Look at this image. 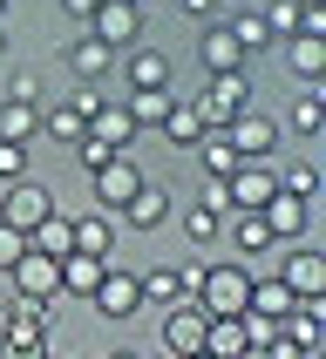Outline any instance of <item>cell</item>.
<instances>
[{
  "label": "cell",
  "mask_w": 326,
  "mask_h": 359,
  "mask_svg": "<svg viewBox=\"0 0 326 359\" xmlns=\"http://www.w3.org/2000/svg\"><path fill=\"white\" fill-rule=\"evenodd\" d=\"M14 299L55 305V299H61V264L41 258V251H20V264H14Z\"/></svg>",
  "instance_id": "cell-6"
},
{
  "label": "cell",
  "mask_w": 326,
  "mask_h": 359,
  "mask_svg": "<svg viewBox=\"0 0 326 359\" xmlns=\"http://www.w3.org/2000/svg\"><path fill=\"white\" fill-rule=\"evenodd\" d=\"M163 217H170V197H163V190H150V183L122 203V224H129V231H163Z\"/></svg>",
  "instance_id": "cell-17"
},
{
  "label": "cell",
  "mask_w": 326,
  "mask_h": 359,
  "mask_svg": "<svg viewBox=\"0 0 326 359\" xmlns=\"http://www.w3.org/2000/svg\"><path fill=\"white\" fill-rule=\"evenodd\" d=\"M89 136L109 142L116 156H129V136H136V122H129V109H122V102H102L96 116H89Z\"/></svg>",
  "instance_id": "cell-15"
},
{
  "label": "cell",
  "mask_w": 326,
  "mask_h": 359,
  "mask_svg": "<svg viewBox=\"0 0 326 359\" xmlns=\"http://www.w3.org/2000/svg\"><path fill=\"white\" fill-rule=\"evenodd\" d=\"M224 142L238 149V163H272V149H279V122H272V116H252V109H244V116L224 129Z\"/></svg>",
  "instance_id": "cell-7"
},
{
  "label": "cell",
  "mask_w": 326,
  "mask_h": 359,
  "mask_svg": "<svg viewBox=\"0 0 326 359\" xmlns=\"http://www.w3.org/2000/svg\"><path fill=\"white\" fill-rule=\"evenodd\" d=\"M102 312V319H129L143 305V292H136V271H102V285H96V299H89Z\"/></svg>",
  "instance_id": "cell-12"
},
{
  "label": "cell",
  "mask_w": 326,
  "mask_h": 359,
  "mask_svg": "<svg viewBox=\"0 0 326 359\" xmlns=\"http://www.w3.org/2000/svg\"><path fill=\"white\" fill-rule=\"evenodd\" d=\"M129 88H170V55L136 48V55H129Z\"/></svg>",
  "instance_id": "cell-27"
},
{
  "label": "cell",
  "mask_w": 326,
  "mask_h": 359,
  "mask_svg": "<svg viewBox=\"0 0 326 359\" xmlns=\"http://www.w3.org/2000/svg\"><path fill=\"white\" fill-rule=\"evenodd\" d=\"M218 217H224L218 203H190V210H183V231H190V244H211V238H218Z\"/></svg>",
  "instance_id": "cell-33"
},
{
  "label": "cell",
  "mask_w": 326,
  "mask_h": 359,
  "mask_svg": "<svg viewBox=\"0 0 326 359\" xmlns=\"http://www.w3.org/2000/svg\"><path fill=\"white\" fill-rule=\"evenodd\" d=\"M109 359H143V353H129V346H122V353H109Z\"/></svg>",
  "instance_id": "cell-44"
},
{
  "label": "cell",
  "mask_w": 326,
  "mask_h": 359,
  "mask_svg": "<svg viewBox=\"0 0 326 359\" xmlns=\"http://www.w3.org/2000/svg\"><path fill=\"white\" fill-rule=\"evenodd\" d=\"M292 292H285L279 278H252V299H244V312H265V319H285V312H292Z\"/></svg>",
  "instance_id": "cell-26"
},
{
  "label": "cell",
  "mask_w": 326,
  "mask_h": 359,
  "mask_svg": "<svg viewBox=\"0 0 326 359\" xmlns=\"http://www.w3.org/2000/svg\"><path fill=\"white\" fill-rule=\"evenodd\" d=\"M0 55H7V27H0Z\"/></svg>",
  "instance_id": "cell-45"
},
{
  "label": "cell",
  "mask_w": 326,
  "mask_h": 359,
  "mask_svg": "<svg viewBox=\"0 0 326 359\" xmlns=\"http://www.w3.org/2000/svg\"><path fill=\"white\" fill-rule=\"evenodd\" d=\"M7 102H34V109H41V81L34 75H14V81H7Z\"/></svg>",
  "instance_id": "cell-41"
},
{
  "label": "cell",
  "mask_w": 326,
  "mask_h": 359,
  "mask_svg": "<svg viewBox=\"0 0 326 359\" xmlns=\"http://www.w3.org/2000/svg\"><path fill=\"white\" fill-rule=\"evenodd\" d=\"M259 217H265V231H272L279 244H292V238H306V217H313V210H306V197H285V190H272V203H265Z\"/></svg>",
  "instance_id": "cell-14"
},
{
  "label": "cell",
  "mask_w": 326,
  "mask_h": 359,
  "mask_svg": "<svg viewBox=\"0 0 326 359\" xmlns=\"http://www.w3.org/2000/svg\"><path fill=\"white\" fill-rule=\"evenodd\" d=\"M244 299H252V278H244L238 264H204V278H197V312L204 319H238Z\"/></svg>",
  "instance_id": "cell-2"
},
{
  "label": "cell",
  "mask_w": 326,
  "mask_h": 359,
  "mask_svg": "<svg viewBox=\"0 0 326 359\" xmlns=\"http://www.w3.org/2000/svg\"><path fill=\"white\" fill-rule=\"evenodd\" d=\"M68 231H75V251H89V258H109V251H116V224H109V210H96V217H68Z\"/></svg>",
  "instance_id": "cell-18"
},
{
  "label": "cell",
  "mask_w": 326,
  "mask_h": 359,
  "mask_svg": "<svg viewBox=\"0 0 326 359\" xmlns=\"http://www.w3.org/2000/svg\"><path fill=\"white\" fill-rule=\"evenodd\" d=\"M170 102H177L170 88H136V95L122 102V109H129V122H136V129H143V122H157V129H163V116H170Z\"/></svg>",
  "instance_id": "cell-30"
},
{
  "label": "cell",
  "mask_w": 326,
  "mask_h": 359,
  "mask_svg": "<svg viewBox=\"0 0 326 359\" xmlns=\"http://www.w3.org/2000/svg\"><path fill=\"white\" fill-rule=\"evenodd\" d=\"M279 285H285L299 305L326 299V258H320V251H292V258H285V271H279Z\"/></svg>",
  "instance_id": "cell-11"
},
{
  "label": "cell",
  "mask_w": 326,
  "mask_h": 359,
  "mask_svg": "<svg viewBox=\"0 0 326 359\" xmlns=\"http://www.w3.org/2000/svg\"><path fill=\"white\" fill-rule=\"evenodd\" d=\"M183 14H218V0H177Z\"/></svg>",
  "instance_id": "cell-43"
},
{
  "label": "cell",
  "mask_w": 326,
  "mask_h": 359,
  "mask_svg": "<svg viewBox=\"0 0 326 359\" xmlns=\"http://www.w3.org/2000/svg\"><path fill=\"white\" fill-rule=\"evenodd\" d=\"M231 238H238V251H272V244H279L272 231H265V217H238V224H231Z\"/></svg>",
  "instance_id": "cell-35"
},
{
  "label": "cell",
  "mask_w": 326,
  "mask_h": 359,
  "mask_svg": "<svg viewBox=\"0 0 326 359\" xmlns=\"http://www.w3.org/2000/svg\"><path fill=\"white\" fill-rule=\"evenodd\" d=\"M102 271H109V258H89V251H68V258H61V292H75V299H96Z\"/></svg>",
  "instance_id": "cell-16"
},
{
  "label": "cell",
  "mask_w": 326,
  "mask_h": 359,
  "mask_svg": "<svg viewBox=\"0 0 326 359\" xmlns=\"http://www.w3.org/2000/svg\"><path fill=\"white\" fill-rule=\"evenodd\" d=\"M27 177V142H0V183Z\"/></svg>",
  "instance_id": "cell-37"
},
{
  "label": "cell",
  "mask_w": 326,
  "mask_h": 359,
  "mask_svg": "<svg viewBox=\"0 0 326 359\" xmlns=\"http://www.w3.org/2000/svg\"><path fill=\"white\" fill-rule=\"evenodd\" d=\"M48 319H55V305L14 299L0 319V359H48Z\"/></svg>",
  "instance_id": "cell-1"
},
{
  "label": "cell",
  "mask_w": 326,
  "mask_h": 359,
  "mask_svg": "<svg viewBox=\"0 0 326 359\" xmlns=\"http://www.w3.org/2000/svg\"><path fill=\"white\" fill-rule=\"evenodd\" d=\"M244 102H252V81H244V68H231V75L204 81V95L190 102V109L204 116V129H231V122L244 116Z\"/></svg>",
  "instance_id": "cell-3"
},
{
  "label": "cell",
  "mask_w": 326,
  "mask_h": 359,
  "mask_svg": "<svg viewBox=\"0 0 326 359\" xmlns=\"http://www.w3.org/2000/svg\"><path fill=\"white\" fill-rule=\"evenodd\" d=\"M55 217V190L34 177H14L7 190H0V224H14V231H34V224Z\"/></svg>",
  "instance_id": "cell-5"
},
{
  "label": "cell",
  "mask_w": 326,
  "mask_h": 359,
  "mask_svg": "<svg viewBox=\"0 0 326 359\" xmlns=\"http://www.w3.org/2000/svg\"><path fill=\"white\" fill-rule=\"evenodd\" d=\"M265 27H272V34H299V0H272V14H265Z\"/></svg>",
  "instance_id": "cell-36"
},
{
  "label": "cell",
  "mask_w": 326,
  "mask_h": 359,
  "mask_svg": "<svg viewBox=\"0 0 326 359\" xmlns=\"http://www.w3.org/2000/svg\"><path fill=\"white\" fill-rule=\"evenodd\" d=\"M197 163H204V177H211V183H224L231 170H238V149L224 142V129H204V136H197Z\"/></svg>",
  "instance_id": "cell-22"
},
{
  "label": "cell",
  "mask_w": 326,
  "mask_h": 359,
  "mask_svg": "<svg viewBox=\"0 0 326 359\" xmlns=\"http://www.w3.org/2000/svg\"><path fill=\"white\" fill-rule=\"evenodd\" d=\"M197 61H204V75H231V68H244V48L231 41L224 20H211V27L197 34Z\"/></svg>",
  "instance_id": "cell-13"
},
{
  "label": "cell",
  "mask_w": 326,
  "mask_h": 359,
  "mask_svg": "<svg viewBox=\"0 0 326 359\" xmlns=\"http://www.w3.org/2000/svg\"><path fill=\"white\" fill-rule=\"evenodd\" d=\"M27 251H41V258H68V251H75V231H68V217H61V210H55V217H48V224H34V231H27Z\"/></svg>",
  "instance_id": "cell-21"
},
{
  "label": "cell",
  "mask_w": 326,
  "mask_h": 359,
  "mask_svg": "<svg viewBox=\"0 0 326 359\" xmlns=\"http://www.w3.org/2000/svg\"><path fill=\"white\" fill-rule=\"evenodd\" d=\"M163 136L177 142V149H197V136H204V116L190 109V102H170V116H163Z\"/></svg>",
  "instance_id": "cell-29"
},
{
  "label": "cell",
  "mask_w": 326,
  "mask_h": 359,
  "mask_svg": "<svg viewBox=\"0 0 326 359\" xmlns=\"http://www.w3.org/2000/svg\"><path fill=\"white\" fill-rule=\"evenodd\" d=\"M299 34L326 41V7H320V0H313V7H299Z\"/></svg>",
  "instance_id": "cell-40"
},
{
  "label": "cell",
  "mask_w": 326,
  "mask_h": 359,
  "mask_svg": "<svg viewBox=\"0 0 326 359\" xmlns=\"http://www.w3.org/2000/svg\"><path fill=\"white\" fill-rule=\"evenodd\" d=\"M136 292H143V305H183V278H177V264H157V271H136Z\"/></svg>",
  "instance_id": "cell-19"
},
{
  "label": "cell",
  "mask_w": 326,
  "mask_h": 359,
  "mask_svg": "<svg viewBox=\"0 0 326 359\" xmlns=\"http://www.w3.org/2000/svg\"><path fill=\"white\" fill-rule=\"evenodd\" d=\"M61 7H68V14H75V20H89V14H96V7H102V0H61Z\"/></svg>",
  "instance_id": "cell-42"
},
{
  "label": "cell",
  "mask_w": 326,
  "mask_h": 359,
  "mask_svg": "<svg viewBox=\"0 0 326 359\" xmlns=\"http://www.w3.org/2000/svg\"><path fill=\"white\" fill-rule=\"evenodd\" d=\"M89 34H96L102 48H129V41L143 34V7H129V0H102L96 14H89Z\"/></svg>",
  "instance_id": "cell-8"
},
{
  "label": "cell",
  "mask_w": 326,
  "mask_h": 359,
  "mask_svg": "<svg viewBox=\"0 0 326 359\" xmlns=\"http://www.w3.org/2000/svg\"><path fill=\"white\" fill-rule=\"evenodd\" d=\"M285 122H292V136H320V129H326V102H320V88H306V95L285 109Z\"/></svg>",
  "instance_id": "cell-31"
},
{
  "label": "cell",
  "mask_w": 326,
  "mask_h": 359,
  "mask_svg": "<svg viewBox=\"0 0 326 359\" xmlns=\"http://www.w3.org/2000/svg\"><path fill=\"white\" fill-rule=\"evenodd\" d=\"M224 27H231V41H238L244 55H252V48H272V27H265V14H231Z\"/></svg>",
  "instance_id": "cell-32"
},
{
  "label": "cell",
  "mask_w": 326,
  "mask_h": 359,
  "mask_svg": "<svg viewBox=\"0 0 326 359\" xmlns=\"http://www.w3.org/2000/svg\"><path fill=\"white\" fill-rule=\"evenodd\" d=\"M136 190H143V170H136L129 156H109V163L96 170V203H102V210H122Z\"/></svg>",
  "instance_id": "cell-10"
},
{
  "label": "cell",
  "mask_w": 326,
  "mask_h": 359,
  "mask_svg": "<svg viewBox=\"0 0 326 359\" xmlns=\"http://www.w3.org/2000/svg\"><path fill=\"white\" fill-rule=\"evenodd\" d=\"M0 20H7V0H0Z\"/></svg>",
  "instance_id": "cell-46"
},
{
  "label": "cell",
  "mask_w": 326,
  "mask_h": 359,
  "mask_svg": "<svg viewBox=\"0 0 326 359\" xmlns=\"http://www.w3.org/2000/svg\"><path fill=\"white\" fill-rule=\"evenodd\" d=\"M204 353L211 359H238L244 353V325L238 319H204Z\"/></svg>",
  "instance_id": "cell-28"
},
{
  "label": "cell",
  "mask_w": 326,
  "mask_h": 359,
  "mask_svg": "<svg viewBox=\"0 0 326 359\" xmlns=\"http://www.w3.org/2000/svg\"><path fill=\"white\" fill-rule=\"evenodd\" d=\"M285 68H292L299 81H320V75H326V41L292 34V41H285Z\"/></svg>",
  "instance_id": "cell-23"
},
{
  "label": "cell",
  "mask_w": 326,
  "mask_h": 359,
  "mask_svg": "<svg viewBox=\"0 0 326 359\" xmlns=\"http://www.w3.org/2000/svg\"><path fill=\"white\" fill-rule=\"evenodd\" d=\"M109 61H116V48H102L96 34H82V41H68V68H75L82 81H96V75H109Z\"/></svg>",
  "instance_id": "cell-25"
},
{
  "label": "cell",
  "mask_w": 326,
  "mask_h": 359,
  "mask_svg": "<svg viewBox=\"0 0 326 359\" xmlns=\"http://www.w3.org/2000/svg\"><path fill=\"white\" fill-rule=\"evenodd\" d=\"M279 190V170L272 163H238L231 177H224V210H238V217H259L265 203Z\"/></svg>",
  "instance_id": "cell-4"
},
{
  "label": "cell",
  "mask_w": 326,
  "mask_h": 359,
  "mask_svg": "<svg viewBox=\"0 0 326 359\" xmlns=\"http://www.w3.org/2000/svg\"><path fill=\"white\" fill-rule=\"evenodd\" d=\"M299 7H313V0H299Z\"/></svg>",
  "instance_id": "cell-47"
},
{
  "label": "cell",
  "mask_w": 326,
  "mask_h": 359,
  "mask_svg": "<svg viewBox=\"0 0 326 359\" xmlns=\"http://www.w3.org/2000/svg\"><path fill=\"white\" fill-rule=\"evenodd\" d=\"M157 359H170V353H157Z\"/></svg>",
  "instance_id": "cell-48"
},
{
  "label": "cell",
  "mask_w": 326,
  "mask_h": 359,
  "mask_svg": "<svg viewBox=\"0 0 326 359\" xmlns=\"http://www.w3.org/2000/svg\"><path fill=\"white\" fill-rule=\"evenodd\" d=\"M34 136H41L34 102H0V142H34Z\"/></svg>",
  "instance_id": "cell-24"
},
{
  "label": "cell",
  "mask_w": 326,
  "mask_h": 359,
  "mask_svg": "<svg viewBox=\"0 0 326 359\" xmlns=\"http://www.w3.org/2000/svg\"><path fill=\"white\" fill-rule=\"evenodd\" d=\"M20 251H27V231H14V224H0V271H14Z\"/></svg>",
  "instance_id": "cell-38"
},
{
  "label": "cell",
  "mask_w": 326,
  "mask_h": 359,
  "mask_svg": "<svg viewBox=\"0 0 326 359\" xmlns=\"http://www.w3.org/2000/svg\"><path fill=\"white\" fill-rule=\"evenodd\" d=\"M129 7H136V0H129Z\"/></svg>",
  "instance_id": "cell-49"
},
{
  "label": "cell",
  "mask_w": 326,
  "mask_h": 359,
  "mask_svg": "<svg viewBox=\"0 0 326 359\" xmlns=\"http://www.w3.org/2000/svg\"><path fill=\"white\" fill-rule=\"evenodd\" d=\"M163 353H170V359H190V353H204V312H197L190 299L163 312Z\"/></svg>",
  "instance_id": "cell-9"
},
{
  "label": "cell",
  "mask_w": 326,
  "mask_h": 359,
  "mask_svg": "<svg viewBox=\"0 0 326 359\" xmlns=\"http://www.w3.org/2000/svg\"><path fill=\"white\" fill-rule=\"evenodd\" d=\"M41 136H55V142H82V136H89V116H82L75 102H48V109H41Z\"/></svg>",
  "instance_id": "cell-20"
},
{
  "label": "cell",
  "mask_w": 326,
  "mask_h": 359,
  "mask_svg": "<svg viewBox=\"0 0 326 359\" xmlns=\"http://www.w3.org/2000/svg\"><path fill=\"white\" fill-rule=\"evenodd\" d=\"M279 190H285V197H313V190H320V170H313V163H285Z\"/></svg>",
  "instance_id": "cell-34"
},
{
  "label": "cell",
  "mask_w": 326,
  "mask_h": 359,
  "mask_svg": "<svg viewBox=\"0 0 326 359\" xmlns=\"http://www.w3.org/2000/svg\"><path fill=\"white\" fill-rule=\"evenodd\" d=\"M75 156H82V170L96 177V170H102L109 156H116V149H109V142H96V136H82V142H75Z\"/></svg>",
  "instance_id": "cell-39"
}]
</instances>
